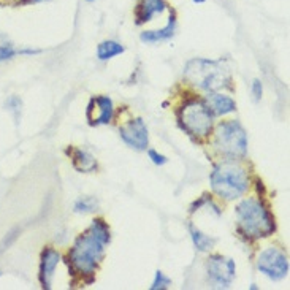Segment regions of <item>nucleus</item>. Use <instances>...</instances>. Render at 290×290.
I'll use <instances>...</instances> for the list:
<instances>
[{
  "label": "nucleus",
  "instance_id": "obj_1",
  "mask_svg": "<svg viewBox=\"0 0 290 290\" xmlns=\"http://www.w3.org/2000/svg\"><path fill=\"white\" fill-rule=\"evenodd\" d=\"M111 240L110 227L102 219H94L91 227L75 240L68 252L72 268L81 274H94L105 256V246Z\"/></svg>",
  "mask_w": 290,
  "mask_h": 290
},
{
  "label": "nucleus",
  "instance_id": "obj_2",
  "mask_svg": "<svg viewBox=\"0 0 290 290\" xmlns=\"http://www.w3.org/2000/svg\"><path fill=\"white\" fill-rule=\"evenodd\" d=\"M184 80L206 92H216L219 89L228 87L232 82V76L222 61L197 57L186 64Z\"/></svg>",
  "mask_w": 290,
  "mask_h": 290
},
{
  "label": "nucleus",
  "instance_id": "obj_3",
  "mask_svg": "<svg viewBox=\"0 0 290 290\" xmlns=\"http://www.w3.org/2000/svg\"><path fill=\"white\" fill-rule=\"evenodd\" d=\"M238 227L249 238H265L273 235L274 221L265 205L257 198H246L236 206Z\"/></svg>",
  "mask_w": 290,
  "mask_h": 290
},
{
  "label": "nucleus",
  "instance_id": "obj_4",
  "mask_svg": "<svg viewBox=\"0 0 290 290\" xmlns=\"http://www.w3.org/2000/svg\"><path fill=\"white\" fill-rule=\"evenodd\" d=\"M211 187L219 197L226 200H235L246 193L247 187H249V177L240 163L226 161L212 170Z\"/></svg>",
  "mask_w": 290,
  "mask_h": 290
},
{
  "label": "nucleus",
  "instance_id": "obj_5",
  "mask_svg": "<svg viewBox=\"0 0 290 290\" xmlns=\"http://www.w3.org/2000/svg\"><path fill=\"white\" fill-rule=\"evenodd\" d=\"M214 145L228 157H244L247 152V135L238 121L221 122L216 129Z\"/></svg>",
  "mask_w": 290,
  "mask_h": 290
},
{
  "label": "nucleus",
  "instance_id": "obj_6",
  "mask_svg": "<svg viewBox=\"0 0 290 290\" xmlns=\"http://www.w3.org/2000/svg\"><path fill=\"white\" fill-rule=\"evenodd\" d=\"M179 121L182 129L193 137H208L212 129V113L202 100H191L179 110Z\"/></svg>",
  "mask_w": 290,
  "mask_h": 290
},
{
  "label": "nucleus",
  "instance_id": "obj_7",
  "mask_svg": "<svg viewBox=\"0 0 290 290\" xmlns=\"http://www.w3.org/2000/svg\"><path fill=\"white\" fill-rule=\"evenodd\" d=\"M257 268L260 273L273 281L284 279L289 273V260L286 254H282L276 247H268L263 252H260L257 260Z\"/></svg>",
  "mask_w": 290,
  "mask_h": 290
},
{
  "label": "nucleus",
  "instance_id": "obj_8",
  "mask_svg": "<svg viewBox=\"0 0 290 290\" xmlns=\"http://www.w3.org/2000/svg\"><path fill=\"white\" fill-rule=\"evenodd\" d=\"M208 268V277L214 284V287L227 289L235 279L236 265L235 260L224 257V256H211L206 263Z\"/></svg>",
  "mask_w": 290,
  "mask_h": 290
},
{
  "label": "nucleus",
  "instance_id": "obj_9",
  "mask_svg": "<svg viewBox=\"0 0 290 290\" xmlns=\"http://www.w3.org/2000/svg\"><path fill=\"white\" fill-rule=\"evenodd\" d=\"M121 138L126 145L137 151H143L149 143V135H147V127L141 117L129 121L127 124L119 127Z\"/></svg>",
  "mask_w": 290,
  "mask_h": 290
},
{
  "label": "nucleus",
  "instance_id": "obj_10",
  "mask_svg": "<svg viewBox=\"0 0 290 290\" xmlns=\"http://www.w3.org/2000/svg\"><path fill=\"white\" fill-rule=\"evenodd\" d=\"M167 10H170L167 0H138L133 11L135 24L143 26L146 22L152 21L156 15H163Z\"/></svg>",
  "mask_w": 290,
  "mask_h": 290
},
{
  "label": "nucleus",
  "instance_id": "obj_11",
  "mask_svg": "<svg viewBox=\"0 0 290 290\" xmlns=\"http://www.w3.org/2000/svg\"><path fill=\"white\" fill-rule=\"evenodd\" d=\"M59 262H61L59 252L56 249H52V247H45L40 257V273H38V279L43 289L52 287V277H54V271Z\"/></svg>",
  "mask_w": 290,
  "mask_h": 290
},
{
  "label": "nucleus",
  "instance_id": "obj_12",
  "mask_svg": "<svg viewBox=\"0 0 290 290\" xmlns=\"http://www.w3.org/2000/svg\"><path fill=\"white\" fill-rule=\"evenodd\" d=\"M176 27H177V16H176V11L171 10L167 26L162 27V29H157V31H145V32H141L140 40L145 41V43H157V41L170 40L175 35Z\"/></svg>",
  "mask_w": 290,
  "mask_h": 290
},
{
  "label": "nucleus",
  "instance_id": "obj_13",
  "mask_svg": "<svg viewBox=\"0 0 290 290\" xmlns=\"http://www.w3.org/2000/svg\"><path fill=\"white\" fill-rule=\"evenodd\" d=\"M206 106L209 108V111L216 116H226L228 113H233L236 110V103L232 97L224 96V94L211 92L206 97Z\"/></svg>",
  "mask_w": 290,
  "mask_h": 290
},
{
  "label": "nucleus",
  "instance_id": "obj_14",
  "mask_svg": "<svg viewBox=\"0 0 290 290\" xmlns=\"http://www.w3.org/2000/svg\"><path fill=\"white\" fill-rule=\"evenodd\" d=\"M67 154L72 159L73 167L81 173H91V171L97 170V161L87 151L80 149V147H68Z\"/></svg>",
  "mask_w": 290,
  "mask_h": 290
},
{
  "label": "nucleus",
  "instance_id": "obj_15",
  "mask_svg": "<svg viewBox=\"0 0 290 290\" xmlns=\"http://www.w3.org/2000/svg\"><path fill=\"white\" fill-rule=\"evenodd\" d=\"M92 103L97 106V111L98 114L94 117V121L91 126H102V124H108L113 119V113H114V108H113V102H111L110 97H105V96H98V97H94L92 98Z\"/></svg>",
  "mask_w": 290,
  "mask_h": 290
},
{
  "label": "nucleus",
  "instance_id": "obj_16",
  "mask_svg": "<svg viewBox=\"0 0 290 290\" xmlns=\"http://www.w3.org/2000/svg\"><path fill=\"white\" fill-rule=\"evenodd\" d=\"M124 51H126V48L121 43H117L114 40H105L97 46V57L100 61H110V59L122 54Z\"/></svg>",
  "mask_w": 290,
  "mask_h": 290
},
{
  "label": "nucleus",
  "instance_id": "obj_17",
  "mask_svg": "<svg viewBox=\"0 0 290 290\" xmlns=\"http://www.w3.org/2000/svg\"><path fill=\"white\" fill-rule=\"evenodd\" d=\"M189 230H191L192 241H193V244H195V247H197L198 251L206 252V251H209V249H212V247H214L216 238H211V236L202 233L198 228H195L193 226H189Z\"/></svg>",
  "mask_w": 290,
  "mask_h": 290
},
{
  "label": "nucleus",
  "instance_id": "obj_18",
  "mask_svg": "<svg viewBox=\"0 0 290 290\" xmlns=\"http://www.w3.org/2000/svg\"><path fill=\"white\" fill-rule=\"evenodd\" d=\"M38 52L40 49H16L11 43H0V62L10 61L16 56H33Z\"/></svg>",
  "mask_w": 290,
  "mask_h": 290
},
{
  "label": "nucleus",
  "instance_id": "obj_19",
  "mask_svg": "<svg viewBox=\"0 0 290 290\" xmlns=\"http://www.w3.org/2000/svg\"><path fill=\"white\" fill-rule=\"evenodd\" d=\"M97 206H98V202L96 198H92V197H82L80 198L78 202L75 203V212H92V211H96L97 209Z\"/></svg>",
  "mask_w": 290,
  "mask_h": 290
},
{
  "label": "nucleus",
  "instance_id": "obj_20",
  "mask_svg": "<svg viewBox=\"0 0 290 290\" xmlns=\"http://www.w3.org/2000/svg\"><path fill=\"white\" fill-rule=\"evenodd\" d=\"M5 106H7V110H10L11 113L15 114V117L17 119L19 117V113H21V108H22V102L21 98L17 96H11L7 102H5Z\"/></svg>",
  "mask_w": 290,
  "mask_h": 290
},
{
  "label": "nucleus",
  "instance_id": "obj_21",
  "mask_svg": "<svg viewBox=\"0 0 290 290\" xmlns=\"http://www.w3.org/2000/svg\"><path fill=\"white\" fill-rule=\"evenodd\" d=\"M170 284H171V281L162 273V271H156V277H154V282H152L151 289H152V290H157V289H159V290L168 289Z\"/></svg>",
  "mask_w": 290,
  "mask_h": 290
},
{
  "label": "nucleus",
  "instance_id": "obj_22",
  "mask_svg": "<svg viewBox=\"0 0 290 290\" xmlns=\"http://www.w3.org/2000/svg\"><path fill=\"white\" fill-rule=\"evenodd\" d=\"M147 156H149V159L152 161V163H156L159 165V167H162V165H165L168 162V159L163 156V154H159L156 149H149L147 151Z\"/></svg>",
  "mask_w": 290,
  "mask_h": 290
},
{
  "label": "nucleus",
  "instance_id": "obj_23",
  "mask_svg": "<svg viewBox=\"0 0 290 290\" xmlns=\"http://www.w3.org/2000/svg\"><path fill=\"white\" fill-rule=\"evenodd\" d=\"M252 96H254V100H256V102H258V100L262 98V81L260 80L252 81Z\"/></svg>",
  "mask_w": 290,
  "mask_h": 290
},
{
  "label": "nucleus",
  "instance_id": "obj_24",
  "mask_svg": "<svg viewBox=\"0 0 290 290\" xmlns=\"http://www.w3.org/2000/svg\"><path fill=\"white\" fill-rule=\"evenodd\" d=\"M192 2H193V3H205L206 0H192Z\"/></svg>",
  "mask_w": 290,
  "mask_h": 290
},
{
  "label": "nucleus",
  "instance_id": "obj_25",
  "mask_svg": "<svg viewBox=\"0 0 290 290\" xmlns=\"http://www.w3.org/2000/svg\"><path fill=\"white\" fill-rule=\"evenodd\" d=\"M86 2H96V0H86Z\"/></svg>",
  "mask_w": 290,
  "mask_h": 290
}]
</instances>
